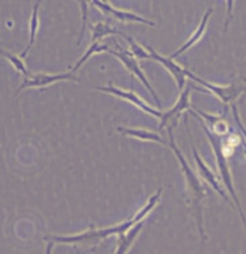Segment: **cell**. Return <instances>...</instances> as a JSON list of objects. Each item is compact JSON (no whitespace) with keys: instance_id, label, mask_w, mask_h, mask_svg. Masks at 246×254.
Masks as SVG:
<instances>
[{"instance_id":"cell-4","label":"cell","mask_w":246,"mask_h":254,"mask_svg":"<svg viewBox=\"0 0 246 254\" xmlns=\"http://www.w3.org/2000/svg\"><path fill=\"white\" fill-rule=\"evenodd\" d=\"M188 77L193 80L195 83L200 84L202 85L203 91H210L211 93H214L219 100H221L223 104H234L237 99L241 96L242 93L246 92V77H238L233 81L230 85H225V87H221V85H214V84H210L204 81L203 78L197 77L195 74L188 70Z\"/></svg>"},{"instance_id":"cell-3","label":"cell","mask_w":246,"mask_h":254,"mask_svg":"<svg viewBox=\"0 0 246 254\" xmlns=\"http://www.w3.org/2000/svg\"><path fill=\"white\" fill-rule=\"evenodd\" d=\"M202 126L204 128V131L207 134V138H208V141L211 143L212 150L215 153V157H217V164H218V169H219V175H221V180L222 183L225 184V188L229 190V193L232 195L233 200H234V204H236L237 210L240 212V215H241V219L244 222V225L246 227V218L244 215V211H242L241 203L238 200V196L236 193V190H234V186H233V177L232 173H230V168H229V164H227V156L223 152V143H222V138L217 134H214V132L208 128L206 123L202 121Z\"/></svg>"},{"instance_id":"cell-6","label":"cell","mask_w":246,"mask_h":254,"mask_svg":"<svg viewBox=\"0 0 246 254\" xmlns=\"http://www.w3.org/2000/svg\"><path fill=\"white\" fill-rule=\"evenodd\" d=\"M96 89H98V91H102V92L104 93L115 95V96H118V98L123 99V100H126V102L131 103L135 107H138L139 110H142L143 113L150 114L153 117L160 118V119L163 117V111L150 107L148 103L143 102L142 99L139 98V96H137L135 92H133V91H123V89H119L117 88V87H114L113 84H110L107 87H96Z\"/></svg>"},{"instance_id":"cell-11","label":"cell","mask_w":246,"mask_h":254,"mask_svg":"<svg viewBox=\"0 0 246 254\" xmlns=\"http://www.w3.org/2000/svg\"><path fill=\"white\" fill-rule=\"evenodd\" d=\"M192 152H193V157H195V161H196V166H197V172H199V176L202 177V179H204V180L210 184V186L214 188V190H217L218 193L225 199V200L229 203V204L232 205V207H234L233 205V203L230 201V199H229V196L226 195V192H225V190L222 188L221 183H219V179H218L214 173H212V171L208 168V165H207L206 162L203 161L202 158H200V156H199V153L196 152V149H195V146L192 147Z\"/></svg>"},{"instance_id":"cell-13","label":"cell","mask_w":246,"mask_h":254,"mask_svg":"<svg viewBox=\"0 0 246 254\" xmlns=\"http://www.w3.org/2000/svg\"><path fill=\"white\" fill-rule=\"evenodd\" d=\"M143 227V222H139L137 225H134L131 229L128 230L126 234L119 235L118 240V248L115 254H126L130 250V248L133 246L134 241L137 240V237L141 233V230Z\"/></svg>"},{"instance_id":"cell-8","label":"cell","mask_w":246,"mask_h":254,"mask_svg":"<svg viewBox=\"0 0 246 254\" xmlns=\"http://www.w3.org/2000/svg\"><path fill=\"white\" fill-rule=\"evenodd\" d=\"M189 87L184 88V91L180 95V98L176 102V104L173 106L171 110H168L165 113H163V117H161V125H160V128L164 130V128H175L176 125H178V121L180 115H182L184 111L189 110Z\"/></svg>"},{"instance_id":"cell-19","label":"cell","mask_w":246,"mask_h":254,"mask_svg":"<svg viewBox=\"0 0 246 254\" xmlns=\"http://www.w3.org/2000/svg\"><path fill=\"white\" fill-rule=\"evenodd\" d=\"M127 42L130 44V48H131V52L130 53L133 54L134 57L137 60H152V56L149 53V50L145 48V46H141L138 45L135 41H134L131 37H126Z\"/></svg>"},{"instance_id":"cell-14","label":"cell","mask_w":246,"mask_h":254,"mask_svg":"<svg viewBox=\"0 0 246 254\" xmlns=\"http://www.w3.org/2000/svg\"><path fill=\"white\" fill-rule=\"evenodd\" d=\"M119 131L123 132V135L138 138V139H141V141H152L163 143V145H167V141H165L160 134H157V132L148 131V130H141V128H122V127L119 128Z\"/></svg>"},{"instance_id":"cell-20","label":"cell","mask_w":246,"mask_h":254,"mask_svg":"<svg viewBox=\"0 0 246 254\" xmlns=\"http://www.w3.org/2000/svg\"><path fill=\"white\" fill-rule=\"evenodd\" d=\"M3 57H5V59L8 60L11 64H12V66H14L19 73H22L23 76H27V77H30V73L29 70H27V68H26L25 63L20 60V57H18V56H15V54L12 53H8V52H3Z\"/></svg>"},{"instance_id":"cell-23","label":"cell","mask_w":246,"mask_h":254,"mask_svg":"<svg viewBox=\"0 0 246 254\" xmlns=\"http://www.w3.org/2000/svg\"><path fill=\"white\" fill-rule=\"evenodd\" d=\"M227 4H229V16H227V22H226V25H225V31H226L227 27H229V22H230V18H232V5H233L232 0H229V1H227Z\"/></svg>"},{"instance_id":"cell-10","label":"cell","mask_w":246,"mask_h":254,"mask_svg":"<svg viewBox=\"0 0 246 254\" xmlns=\"http://www.w3.org/2000/svg\"><path fill=\"white\" fill-rule=\"evenodd\" d=\"M146 49L149 50V53L152 56V60L154 61H158L160 64H163L164 68H167L171 74L173 76V78L176 80V84H178L179 91H184V85H185V77H188V70L184 69L183 66H180L179 64H176L171 57H164L161 54H158L156 50L150 48V46H145Z\"/></svg>"},{"instance_id":"cell-24","label":"cell","mask_w":246,"mask_h":254,"mask_svg":"<svg viewBox=\"0 0 246 254\" xmlns=\"http://www.w3.org/2000/svg\"><path fill=\"white\" fill-rule=\"evenodd\" d=\"M53 246H55V242L49 241V244H48V248H46V254H52V249H53Z\"/></svg>"},{"instance_id":"cell-21","label":"cell","mask_w":246,"mask_h":254,"mask_svg":"<svg viewBox=\"0 0 246 254\" xmlns=\"http://www.w3.org/2000/svg\"><path fill=\"white\" fill-rule=\"evenodd\" d=\"M80 5H81V10H83V29H81V33H80L79 41H77V44L81 42V39L84 38V33H85V29H87V23H88V20H87V12H88V1H80Z\"/></svg>"},{"instance_id":"cell-2","label":"cell","mask_w":246,"mask_h":254,"mask_svg":"<svg viewBox=\"0 0 246 254\" xmlns=\"http://www.w3.org/2000/svg\"><path fill=\"white\" fill-rule=\"evenodd\" d=\"M169 134V146L172 147V150L175 152L176 157H178L179 162L182 165V171L184 173L185 181H187L188 187V195H189V200H191L192 210H193V216L196 219L197 229L199 233L202 235V240L206 241L207 237L204 234V227H203V199L206 196L207 188L203 186V183L200 179L196 176V173L192 171L191 166L185 160V157L183 156V153L179 150V147L176 146V142H175V135H173V130L169 128L168 130Z\"/></svg>"},{"instance_id":"cell-9","label":"cell","mask_w":246,"mask_h":254,"mask_svg":"<svg viewBox=\"0 0 246 254\" xmlns=\"http://www.w3.org/2000/svg\"><path fill=\"white\" fill-rule=\"evenodd\" d=\"M91 4H94L95 7H98L99 10L102 11L103 14L107 15V16H113L115 19H118L119 22H126V23H128V22H138V23H143V25L152 26V27L153 26H156L154 22L145 19L141 15L134 14V12H130V11L117 10V8H114L110 3H106V1L94 0V1H91Z\"/></svg>"},{"instance_id":"cell-5","label":"cell","mask_w":246,"mask_h":254,"mask_svg":"<svg viewBox=\"0 0 246 254\" xmlns=\"http://www.w3.org/2000/svg\"><path fill=\"white\" fill-rule=\"evenodd\" d=\"M119 49H121V50H111V49H110L107 53L115 56V57H117V59H118L119 61H121V63H122L124 66H126V69H127V70H130V73L134 74V76H135L137 78H139V81H141V83H142L143 85H145V87L148 88V91L150 92V95L153 96V99L156 100V103L158 104V107H160V100H158L157 93L154 92L153 87L150 85V84H149L148 78H146V76L143 74V70L141 69V66L138 65L137 59H135V57H134L131 53H128V52H126V50H123L121 46H119Z\"/></svg>"},{"instance_id":"cell-16","label":"cell","mask_w":246,"mask_h":254,"mask_svg":"<svg viewBox=\"0 0 246 254\" xmlns=\"http://www.w3.org/2000/svg\"><path fill=\"white\" fill-rule=\"evenodd\" d=\"M91 31H92V44L99 42L100 39H103L107 35H123L126 38V35L114 29L113 26L106 23V22H98L96 25H91Z\"/></svg>"},{"instance_id":"cell-12","label":"cell","mask_w":246,"mask_h":254,"mask_svg":"<svg viewBox=\"0 0 246 254\" xmlns=\"http://www.w3.org/2000/svg\"><path fill=\"white\" fill-rule=\"evenodd\" d=\"M212 11H214V10H212V8H210V10H207L206 14L203 15V19H202V22H200V25H199V27H197V29L195 30L193 33H192V35H191V37H189V39H188L187 42L183 45L180 49L176 50V52H175V53H173L172 56H171V59L173 60V59H176V57H179L180 54L184 53L185 50L189 49L191 46H193V45L196 44L197 41H199V39L202 38L203 34H204V31H206V26H207V22H208V18L211 16Z\"/></svg>"},{"instance_id":"cell-18","label":"cell","mask_w":246,"mask_h":254,"mask_svg":"<svg viewBox=\"0 0 246 254\" xmlns=\"http://www.w3.org/2000/svg\"><path fill=\"white\" fill-rule=\"evenodd\" d=\"M109 46H106V45H102L100 42H95V44H91V46L88 48V50L85 52V54H84L83 57L76 63V65H74L73 68H72V73H74V72H77L80 69V66L83 65V64H85V61L91 57V56H94V54H98V53H102V52H109Z\"/></svg>"},{"instance_id":"cell-22","label":"cell","mask_w":246,"mask_h":254,"mask_svg":"<svg viewBox=\"0 0 246 254\" xmlns=\"http://www.w3.org/2000/svg\"><path fill=\"white\" fill-rule=\"evenodd\" d=\"M233 115H234V119H236V123L238 128H240V131H241V135L244 137L246 142V127L242 125L241 119H240V115H238V110H237L236 104H233Z\"/></svg>"},{"instance_id":"cell-15","label":"cell","mask_w":246,"mask_h":254,"mask_svg":"<svg viewBox=\"0 0 246 254\" xmlns=\"http://www.w3.org/2000/svg\"><path fill=\"white\" fill-rule=\"evenodd\" d=\"M41 1H35L34 7H33V12H31V18H30V39L29 44L26 46V49L23 50V53L20 54L22 59H25L30 49L33 48V45L35 44L37 39V33H38V27H40V18H38V10H40Z\"/></svg>"},{"instance_id":"cell-7","label":"cell","mask_w":246,"mask_h":254,"mask_svg":"<svg viewBox=\"0 0 246 254\" xmlns=\"http://www.w3.org/2000/svg\"><path fill=\"white\" fill-rule=\"evenodd\" d=\"M65 80H73L76 81L77 77L72 72L68 73H60V74H48V73H37L30 76L20 84V87L16 89V95L26 88H44L48 85L57 83V81H65Z\"/></svg>"},{"instance_id":"cell-17","label":"cell","mask_w":246,"mask_h":254,"mask_svg":"<svg viewBox=\"0 0 246 254\" xmlns=\"http://www.w3.org/2000/svg\"><path fill=\"white\" fill-rule=\"evenodd\" d=\"M161 195H163V188H158V190L154 193L153 196H150L149 197V200L145 203V205H143L141 210L138 211L137 214L131 218V220H133L134 223L137 225V223H139V222H143V219L146 218V215H148L149 212L157 205V203L160 200H161Z\"/></svg>"},{"instance_id":"cell-1","label":"cell","mask_w":246,"mask_h":254,"mask_svg":"<svg viewBox=\"0 0 246 254\" xmlns=\"http://www.w3.org/2000/svg\"><path fill=\"white\" fill-rule=\"evenodd\" d=\"M135 225L133 220L128 219L123 223L119 225L111 226V227H106V229H95L91 227L84 233L74 235H56V237H46L45 240L52 241V242H59V244L64 245H74L77 249L81 248L80 254H85L88 252H92L99 246V244L106 238H109L110 235H122L127 233L128 230L131 229Z\"/></svg>"}]
</instances>
